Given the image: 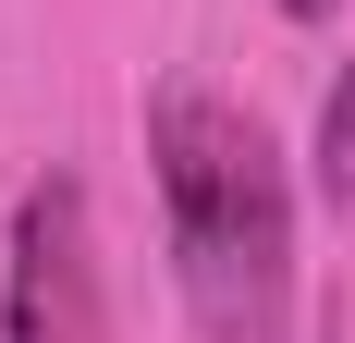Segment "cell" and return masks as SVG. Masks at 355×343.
I'll list each match as a JSON object with an SVG mask.
<instances>
[{
  "label": "cell",
  "mask_w": 355,
  "mask_h": 343,
  "mask_svg": "<svg viewBox=\"0 0 355 343\" xmlns=\"http://www.w3.org/2000/svg\"><path fill=\"white\" fill-rule=\"evenodd\" d=\"M0 343H98V258H86V184L73 172L25 184V208H12Z\"/></svg>",
  "instance_id": "obj_2"
},
{
  "label": "cell",
  "mask_w": 355,
  "mask_h": 343,
  "mask_svg": "<svg viewBox=\"0 0 355 343\" xmlns=\"http://www.w3.org/2000/svg\"><path fill=\"white\" fill-rule=\"evenodd\" d=\"M306 160H319V208L355 233V62L331 74V99H319V135H306Z\"/></svg>",
  "instance_id": "obj_3"
},
{
  "label": "cell",
  "mask_w": 355,
  "mask_h": 343,
  "mask_svg": "<svg viewBox=\"0 0 355 343\" xmlns=\"http://www.w3.org/2000/svg\"><path fill=\"white\" fill-rule=\"evenodd\" d=\"M147 172L172 208V282L209 343H282L294 331V184L257 110L220 86L147 99Z\"/></svg>",
  "instance_id": "obj_1"
},
{
  "label": "cell",
  "mask_w": 355,
  "mask_h": 343,
  "mask_svg": "<svg viewBox=\"0 0 355 343\" xmlns=\"http://www.w3.org/2000/svg\"><path fill=\"white\" fill-rule=\"evenodd\" d=\"M282 12H294V25H331V12H343V0H282Z\"/></svg>",
  "instance_id": "obj_4"
}]
</instances>
